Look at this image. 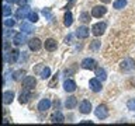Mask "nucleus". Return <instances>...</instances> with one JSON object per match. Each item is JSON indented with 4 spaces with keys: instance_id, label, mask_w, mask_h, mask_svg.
I'll return each instance as SVG.
<instances>
[{
    "instance_id": "7c9ffc66",
    "label": "nucleus",
    "mask_w": 135,
    "mask_h": 126,
    "mask_svg": "<svg viewBox=\"0 0 135 126\" xmlns=\"http://www.w3.org/2000/svg\"><path fill=\"white\" fill-rule=\"evenodd\" d=\"M14 25H16V21H14V20H11V18L4 20V27H7V28H13Z\"/></svg>"
},
{
    "instance_id": "b1692460",
    "label": "nucleus",
    "mask_w": 135,
    "mask_h": 126,
    "mask_svg": "<svg viewBox=\"0 0 135 126\" xmlns=\"http://www.w3.org/2000/svg\"><path fill=\"white\" fill-rule=\"evenodd\" d=\"M127 6V0H115V2L113 3V7L117 8V10H120V8H124Z\"/></svg>"
},
{
    "instance_id": "72a5a7b5",
    "label": "nucleus",
    "mask_w": 135,
    "mask_h": 126,
    "mask_svg": "<svg viewBox=\"0 0 135 126\" xmlns=\"http://www.w3.org/2000/svg\"><path fill=\"white\" fill-rule=\"evenodd\" d=\"M56 83H58V76H55V77L52 78V81L49 83V87H54V86H55V84H56Z\"/></svg>"
},
{
    "instance_id": "39448f33",
    "label": "nucleus",
    "mask_w": 135,
    "mask_h": 126,
    "mask_svg": "<svg viewBox=\"0 0 135 126\" xmlns=\"http://www.w3.org/2000/svg\"><path fill=\"white\" fill-rule=\"evenodd\" d=\"M94 113H96V116L99 118V119H105V118L108 116V108L105 107L104 104H100L99 107L94 109Z\"/></svg>"
},
{
    "instance_id": "4468645a",
    "label": "nucleus",
    "mask_w": 135,
    "mask_h": 126,
    "mask_svg": "<svg viewBox=\"0 0 135 126\" xmlns=\"http://www.w3.org/2000/svg\"><path fill=\"white\" fill-rule=\"evenodd\" d=\"M89 86H90V90L94 91V92H100L101 91V83L99 78H91L90 81H89Z\"/></svg>"
},
{
    "instance_id": "20e7f679",
    "label": "nucleus",
    "mask_w": 135,
    "mask_h": 126,
    "mask_svg": "<svg viewBox=\"0 0 135 126\" xmlns=\"http://www.w3.org/2000/svg\"><path fill=\"white\" fill-rule=\"evenodd\" d=\"M120 67H121V70H124V71H131V70L135 69V60L131 57H127L121 62Z\"/></svg>"
},
{
    "instance_id": "a211bd4d",
    "label": "nucleus",
    "mask_w": 135,
    "mask_h": 126,
    "mask_svg": "<svg viewBox=\"0 0 135 126\" xmlns=\"http://www.w3.org/2000/svg\"><path fill=\"white\" fill-rule=\"evenodd\" d=\"M13 99H14V92H13V91H4V94H3V104L8 105V104L13 102Z\"/></svg>"
},
{
    "instance_id": "ddd939ff",
    "label": "nucleus",
    "mask_w": 135,
    "mask_h": 126,
    "mask_svg": "<svg viewBox=\"0 0 135 126\" xmlns=\"http://www.w3.org/2000/svg\"><path fill=\"white\" fill-rule=\"evenodd\" d=\"M89 34H90V29H89L87 27H79L78 29H76V36L79 38V39H84V38L89 36Z\"/></svg>"
},
{
    "instance_id": "9d476101",
    "label": "nucleus",
    "mask_w": 135,
    "mask_h": 126,
    "mask_svg": "<svg viewBox=\"0 0 135 126\" xmlns=\"http://www.w3.org/2000/svg\"><path fill=\"white\" fill-rule=\"evenodd\" d=\"M18 56H20L18 49H11V50H10V53H8V56L4 57V60L8 62V63L11 65V63H16V62H17V59H18Z\"/></svg>"
},
{
    "instance_id": "5701e85b",
    "label": "nucleus",
    "mask_w": 135,
    "mask_h": 126,
    "mask_svg": "<svg viewBox=\"0 0 135 126\" xmlns=\"http://www.w3.org/2000/svg\"><path fill=\"white\" fill-rule=\"evenodd\" d=\"M72 23H73V15H72V13H70V11H66L65 18H63V24H65L66 27H70Z\"/></svg>"
},
{
    "instance_id": "9b49d317",
    "label": "nucleus",
    "mask_w": 135,
    "mask_h": 126,
    "mask_svg": "<svg viewBox=\"0 0 135 126\" xmlns=\"http://www.w3.org/2000/svg\"><path fill=\"white\" fill-rule=\"evenodd\" d=\"M79 111L82 112V113H90V111H91V102L90 101H87V99H83L82 102H80V105H79Z\"/></svg>"
},
{
    "instance_id": "6e6552de",
    "label": "nucleus",
    "mask_w": 135,
    "mask_h": 126,
    "mask_svg": "<svg viewBox=\"0 0 135 126\" xmlns=\"http://www.w3.org/2000/svg\"><path fill=\"white\" fill-rule=\"evenodd\" d=\"M28 46H30V50L38 52V50L41 49V46H42V42L38 39V38H32V39L28 41Z\"/></svg>"
},
{
    "instance_id": "f257e3e1",
    "label": "nucleus",
    "mask_w": 135,
    "mask_h": 126,
    "mask_svg": "<svg viewBox=\"0 0 135 126\" xmlns=\"http://www.w3.org/2000/svg\"><path fill=\"white\" fill-rule=\"evenodd\" d=\"M105 28H107V24H105L104 21H103V23H101V21H100V23H96L91 27V34L94 36H100V35H103V34H104Z\"/></svg>"
},
{
    "instance_id": "2eb2a0df",
    "label": "nucleus",
    "mask_w": 135,
    "mask_h": 126,
    "mask_svg": "<svg viewBox=\"0 0 135 126\" xmlns=\"http://www.w3.org/2000/svg\"><path fill=\"white\" fill-rule=\"evenodd\" d=\"M45 49L46 50H49V52H54V50H56L58 48V44H56V41L52 39V38H49V39H46L45 41Z\"/></svg>"
},
{
    "instance_id": "aec40b11",
    "label": "nucleus",
    "mask_w": 135,
    "mask_h": 126,
    "mask_svg": "<svg viewBox=\"0 0 135 126\" xmlns=\"http://www.w3.org/2000/svg\"><path fill=\"white\" fill-rule=\"evenodd\" d=\"M76 105H78V98H76V97H69V98H66L65 107H66L68 109H73Z\"/></svg>"
},
{
    "instance_id": "473e14b6",
    "label": "nucleus",
    "mask_w": 135,
    "mask_h": 126,
    "mask_svg": "<svg viewBox=\"0 0 135 126\" xmlns=\"http://www.w3.org/2000/svg\"><path fill=\"white\" fill-rule=\"evenodd\" d=\"M99 46H100V42L99 41H93V44L90 45V49L96 50V49H99Z\"/></svg>"
},
{
    "instance_id": "cd10ccee",
    "label": "nucleus",
    "mask_w": 135,
    "mask_h": 126,
    "mask_svg": "<svg viewBox=\"0 0 135 126\" xmlns=\"http://www.w3.org/2000/svg\"><path fill=\"white\" fill-rule=\"evenodd\" d=\"M80 21H82V23H89V21H90V14H89L87 11H83L82 14H80Z\"/></svg>"
},
{
    "instance_id": "c85d7f7f",
    "label": "nucleus",
    "mask_w": 135,
    "mask_h": 126,
    "mask_svg": "<svg viewBox=\"0 0 135 126\" xmlns=\"http://www.w3.org/2000/svg\"><path fill=\"white\" fill-rule=\"evenodd\" d=\"M27 18L30 20V23H37V21H38V14H37V13H34V11H30V14H28Z\"/></svg>"
},
{
    "instance_id": "c756f323",
    "label": "nucleus",
    "mask_w": 135,
    "mask_h": 126,
    "mask_svg": "<svg viewBox=\"0 0 135 126\" xmlns=\"http://www.w3.org/2000/svg\"><path fill=\"white\" fill-rule=\"evenodd\" d=\"M127 108H128L129 111H135V98L128 99V102H127Z\"/></svg>"
},
{
    "instance_id": "f3484780",
    "label": "nucleus",
    "mask_w": 135,
    "mask_h": 126,
    "mask_svg": "<svg viewBox=\"0 0 135 126\" xmlns=\"http://www.w3.org/2000/svg\"><path fill=\"white\" fill-rule=\"evenodd\" d=\"M51 108V101L48 98H44L40 101V104H38V109H40L41 112H46L48 109Z\"/></svg>"
},
{
    "instance_id": "a878e982",
    "label": "nucleus",
    "mask_w": 135,
    "mask_h": 126,
    "mask_svg": "<svg viewBox=\"0 0 135 126\" xmlns=\"http://www.w3.org/2000/svg\"><path fill=\"white\" fill-rule=\"evenodd\" d=\"M25 74V71L24 70H17L13 73V80H16V81H18V80H21V77Z\"/></svg>"
},
{
    "instance_id": "f8f14e48",
    "label": "nucleus",
    "mask_w": 135,
    "mask_h": 126,
    "mask_svg": "<svg viewBox=\"0 0 135 126\" xmlns=\"http://www.w3.org/2000/svg\"><path fill=\"white\" fill-rule=\"evenodd\" d=\"M30 98H31V90H27V88H24L23 91H21V94L18 97V101L20 104H27Z\"/></svg>"
},
{
    "instance_id": "393cba45",
    "label": "nucleus",
    "mask_w": 135,
    "mask_h": 126,
    "mask_svg": "<svg viewBox=\"0 0 135 126\" xmlns=\"http://www.w3.org/2000/svg\"><path fill=\"white\" fill-rule=\"evenodd\" d=\"M40 76H41V78H44V80H45V78H49V76H51V69H49V67H42Z\"/></svg>"
},
{
    "instance_id": "f03ea898",
    "label": "nucleus",
    "mask_w": 135,
    "mask_h": 126,
    "mask_svg": "<svg viewBox=\"0 0 135 126\" xmlns=\"http://www.w3.org/2000/svg\"><path fill=\"white\" fill-rule=\"evenodd\" d=\"M80 66H82L84 70H96L97 69V62L94 60V59H91V57H86V59L82 60Z\"/></svg>"
},
{
    "instance_id": "c9c22d12",
    "label": "nucleus",
    "mask_w": 135,
    "mask_h": 126,
    "mask_svg": "<svg viewBox=\"0 0 135 126\" xmlns=\"http://www.w3.org/2000/svg\"><path fill=\"white\" fill-rule=\"evenodd\" d=\"M70 41H72V35L66 36V39H65V42H66V44H70Z\"/></svg>"
},
{
    "instance_id": "f704fd0d",
    "label": "nucleus",
    "mask_w": 135,
    "mask_h": 126,
    "mask_svg": "<svg viewBox=\"0 0 135 126\" xmlns=\"http://www.w3.org/2000/svg\"><path fill=\"white\" fill-rule=\"evenodd\" d=\"M18 6H27V0H17Z\"/></svg>"
},
{
    "instance_id": "4c0bfd02",
    "label": "nucleus",
    "mask_w": 135,
    "mask_h": 126,
    "mask_svg": "<svg viewBox=\"0 0 135 126\" xmlns=\"http://www.w3.org/2000/svg\"><path fill=\"white\" fill-rule=\"evenodd\" d=\"M100 2H103V3H110L111 0H100Z\"/></svg>"
},
{
    "instance_id": "e433bc0d",
    "label": "nucleus",
    "mask_w": 135,
    "mask_h": 126,
    "mask_svg": "<svg viewBox=\"0 0 135 126\" xmlns=\"http://www.w3.org/2000/svg\"><path fill=\"white\" fill-rule=\"evenodd\" d=\"M8 4H13V3H17V0H6Z\"/></svg>"
},
{
    "instance_id": "0eeeda50",
    "label": "nucleus",
    "mask_w": 135,
    "mask_h": 126,
    "mask_svg": "<svg viewBox=\"0 0 135 126\" xmlns=\"http://www.w3.org/2000/svg\"><path fill=\"white\" fill-rule=\"evenodd\" d=\"M105 13H107V7H105V6H94L91 8V15L96 17V18L103 17Z\"/></svg>"
},
{
    "instance_id": "2f4dec72",
    "label": "nucleus",
    "mask_w": 135,
    "mask_h": 126,
    "mask_svg": "<svg viewBox=\"0 0 135 126\" xmlns=\"http://www.w3.org/2000/svg\"><path fill=\"white\" fill-rule=\"evenodd\" d=\"M42 14H44L46 18H52V13H51L49 8H44V10H42Z\"/></svg>"
},
{
    "instance_id": "423d86ee",
    "label": "nucleus",
    "mask_w": 135,
    "mask_h": 126,
    "mask_svg": "<svg viewBox=\"0 0 135 126\" xmlns=\"http://www.w3.org/2000/svg\"><path fill=\"white\" fill-rule=\"evenodd\" d=\"M30 14V7L28 6H20V8L16 11V18L17 20H24Z\"/></svg>"
},
{
    "instance_id": "dca6fc26",
    "label": "nucleus",
    "mask_w": 135,
    "mask_h": 126,
    "mask_svg": "<svg viewBox=\"0 0 135 126\" xmlns=\"http://www.w3.org/2000/svg\"><path fill=\"white\" fill-rule=\"evenodd\" d=\"M63 88H65L66 92H73L76 90V83L73 80H65V83H63Z\"/></svg>"
},
{
    "instance_id": "4be33fe9",
    "label": "nucleus",
    "mask_w": 135,
    "mask_h": 126,
    "mask_svg": "<svg viewBox=\"0 0 135 126\" xmlns=\"http://www.w3.org/2000/svg\"><path fill=\"white\" fill-rule=\"evenodd\" d=\"M21 31H24L25 34H30V32L34 31V27L30 23H27V21H23V23H21Z\"/></svg>"
},
{
    "instance_id": "1a4fd4ad",
    "label": "nucleus",
    "mask_w": 135,
    "mask_h": 126,
    "mask_svg": "<svg viewBox=\"0 0 135 126\" xmlns=\"http://www.w3.org/2000/svg\"><path fill=\"white\" fill-rule=\"evenodd\" d=\"M25 41H27V36H25V34L23 32H17L14 36H13V44L20 46V45H24Z\"/></svg>"
},
{
    "instance_id": "6ab92c4d",
    "label": "nucleus",
    "mask_w": 135,
    "mask_h": 126,
    "mask_svg": "<svg viewBox=\"0 0 135 126\" xmlns=\"http://www.w3.org/2000/svg\"><path fill=\"white\" fill-rule=\"evenodd\" d=\"M51 122H52V123H62V122H65V116L62 115V112L58 111L51 116Z\"/></svg>"
},
{
    "instance_id": "7ed1b4c3",
    "label": "nucleus",
    "mask_w": 135,
    "mask_h": 126,
    "mask_svg": "<svg viewBox=\"0 0 135 126\" xmlns=\"http://www.w3.org/2000/svg\"><path fill=\"white\" fill-rule=\"evenodd\" d=\"M37 86V80L35 77H32V76H25L23 78V87L27 88V90H34Z\"/></svg>"
},
{
    "instance_id": "412c9836",
    "label": "nucleus",
    "mask_w": 135,
    "mask_h": 126,
    "mask_svg": "<svg viewBox=\"0 0 135 126\" xmlns=\"http://www.w3.org/2000/svg\"><path fill=\"white\" fill-rule=\"evenodd\" d=\"M94 73H96V77L99 80H101V81H104V80L107 78V73H105V70L101 69V67H97L94 70Z\"/></svg>"
},
{
    "instance_id": "bb28decb",
    "label": "nucleus",
    "mask_w": 135,
    "mask_h": 126,
    "mask_svg": "<svg viewBox=\"0 0 135 126\" xmlns=\"http://www.w3.org/2000/svg\"><path fill=\"white\" fill-rule=\"evenodd\" d=\"M11 14V4H8V3H6L3 6V15L4 17H8Z\"/></svg>"
}]
</instances>
